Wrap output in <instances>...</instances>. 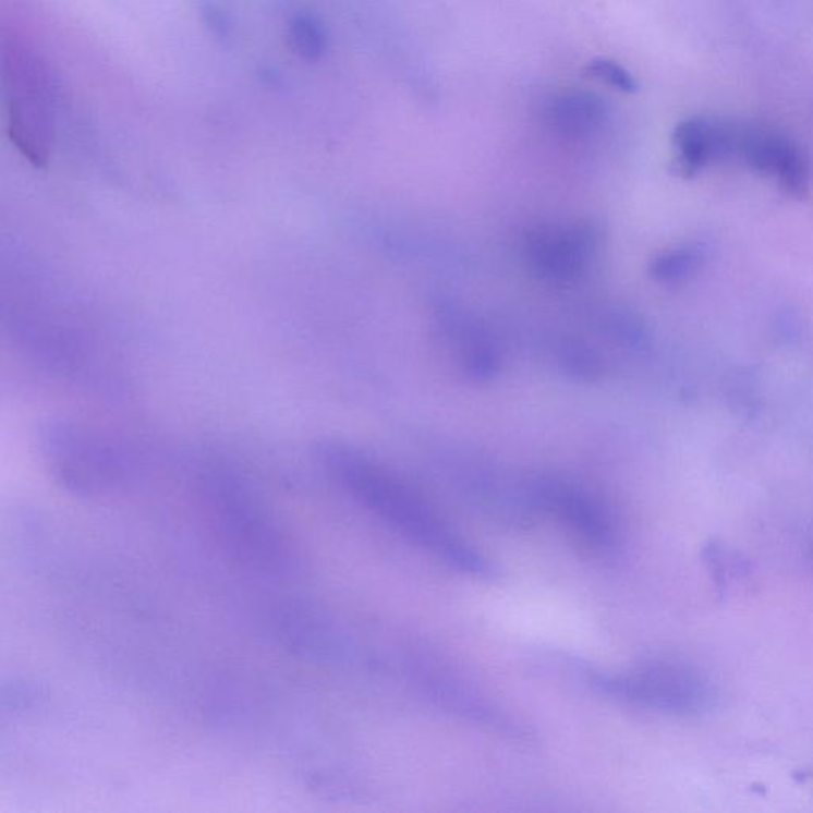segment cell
Here are the masks:
<instances>
[{"label":"cell","instance_id":"cell-1","mask_svg":"<svg viewBox=\"0 0 813 813\" xmlns=\"http://www.w3.org/2000/svg\"><path fill=\"white\" fill-rule=\"evenodd\" d=\"M319 460L329 475L392 531L454 571L493 580L496 566L454 533L410 486L364 454L342 445H325Z\"/></svg>","mask_w":813,"mask_h":813},{"label":"cell","instance_id":"cell-2","mask_svg":"<svg viewBox=\"0 0 813 813\" xmlns=\"http://www.w3.org/2000/svg\"><path fill=\"white\" fill-rule=\"evenodd\" d=\"M201 485L218 533L241 561L272 573L290 568L287 542L235 475L217 469Z\"/></svg>","mask_w":813,"mask_h":813},{"label":"cell","instance_id":"cell-3","mask_svg":"<svg viewBox=\"0 0 813 813\" xmlns=\"http://www.w3.org/2000/svg\"><path fill=\"white\" fill-rule=\"evenodd\" d=\"M580 674L603 696L659 714H697L714 696L711 684L697 670L677 663H653L611 674L586 667Z\"/></svg>","mask_w":813,"mask_h":813},{"label":"cell","instance_id":"cell-4","mask_svg":"<svg viewBox=\"0 0 813 813\" xmlns=\"http://www.w3.org/2000/svg\"><path fill=\"white\" fill-rule=\"evenodd\" d=\"M3 72L9 94L10 137L31 165L45 167L53 145L47 69L33 51L12 44L3 51Z\"/></svg>","mask_w":813,"mask_h":813},{"label":"cell","instance_id":"cell-5","mask_svg":"<svg viewBox=\"0 0 813 813\" xmlns=\"http://www.w3.org/2000/svg\"><path fill=\"white\" fill-rule=\"evenodd\" d=\"M48 465L58 482L80 495H102L130 481L132 462L121 445L104 436L59 427L45 445Z\"/></svg>","mask_w":813,"mask_h":813},{"label":"cell","instance_id":"cell-6","mask_svg":"<svg viewBox=\"0 0 813 813\" xmlns=\"http://www.w3.org/2000/svg\"><path fill=\"white\" fill-rule=\"evenodd\" d=\"M537 513H547L577 542L596 556H610L620 545L617 518L599 496L575 483L555 477L527 482Z\"/></svg>","mask_w":813,"mask_h":813},{"label":"cell","instance_id":"cell-7","mask_svg":"<svg viewBox=\"0 0 813 813\" xmlns=\"http://www.w3.org/2000/svg\"><path fill=\"white\" fill-rule=\"evenodd\" d=\"M597 243L599 232L594 226H542L527 235L526 255L538 276L568 283L585 270Z\"/></svg>","mask_w":813,"mask_h":813},{"label":"cell","instance_id":"cell-8","mask_svg":"<svg viewBox=\"0 0 813 813\" xmlns=\"http://www.w3.org/2000/svg\"><path fill=\"white\" fill-rule=\"evenodd\" d=\"M426 662L427 659L413 662L410 676L430 701L445 711L453 712L465 720L488 726L500 735L515 736V738L524 736V729L513 723L509 715L502 714L495 704L488 703L485 697L475 693L450 670Z\"/></svg>","mask_w":813,"mask_h":813},{"label":"cell","instance_id":"cell-9","mask_svg":"<svg viewBox=\"0 0 813 813\" xmlns=\"http://www.w3.org/2000/svg\"><path fill=\"white\" fill-rule=\"evenodd\" d=\"M736 153L761 172L776 175L781 186L796 197L805 196L811 182V167L805 153L798 144L764 128L738 130Z\"/></svg>","mask_w":813,"mask_h":813},{"label":"cell","instance_id":"cell-10","mask_svg":"<svg viewBox=\"0 0 813 813\" xmlns=\"http://www.w3.org/2000/svg\"><path fill=\"white\" fill-rule=\"evenodd\" d=\"M738 131L705 118L684 120L674 131L677 162L684 173H694L714 159L736 153Z\"/></svg>","mask_w":813,"mask_h":813},{"label":"cell","instance_id":"cell-11","mask_svg":"<svg viewBox=\"0 0 813 813\" xmlns=\"http://www.w3.org/2000/svg\"><path fill=\"white\" fill-rule=\"evenodd\" d=\"M548 120L565 137H588L606 123V100L590 93L562 94L551 104Z\"/></svg>","mask_w":813,"mask_h":813},{"label":"cell","instance_id":"cell-12","mask_svg":"<svg viewBox=\"0 0 813 813\" xmlns=\"http://www.w3.org/2000/svg\"><path fill=\"white\" fill-rule=\"evenodd\" d=\"M704 263V250L701 246H682L663 253L653 260L650 272L659 281H677L696 272Z\"/></svg>","mask_w":813,"mask_h":813},{"label":"cell","instance_id":"cell-13","mask_svg":"<svg viewBox=\"0 0 813 813\" xmlns=\"http://www.w3.org/2000/svg\"><path fill=\"white\" fill-rule=\"evenodd\" d=\"M291 48L301 58L315 61L321 58L326 50V33L321 24L314 16L299 15L290 26Z\"/></svg>","mask_w":813,"mask_h":813},{"label":"cell","instance_id":"cell-14","mask_svg":"<svg viewBox=\"0 0 813 813\" xmlns=\"http://www.w3.org/2000/svg\"><path fill=\"white\" fill-rule=\"evenodd\" d=\"M585 74L592 76L594 80L607 83V85L614 86V88L620 89L623 93H635L639 89L638 82H635L631 72H628L618 62L610 61V59H593L586 65Z\"/></svg>","mask_w":813,"mask_h":813},{"label":"cell","instance_id":"cell-15","mask_svg":"<svg viewBox=\"0 0 813 813\" xmlns=\"http://www.w3.org/2000/svg\"><path fill=\"white\" fill-rule=\"evenodd\" d=\"M204 16L208 27H211L217 36H228L231 23H229L228 13L222 12L220 7L208 3V5H205Z\"/></svg>","mask_w":813,"mask_h":813}]
</instances>
